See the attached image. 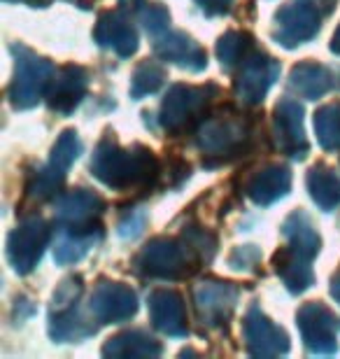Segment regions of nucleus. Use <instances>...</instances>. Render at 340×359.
Wrapping results in <instances>:
<instances>
[]
</instances>
